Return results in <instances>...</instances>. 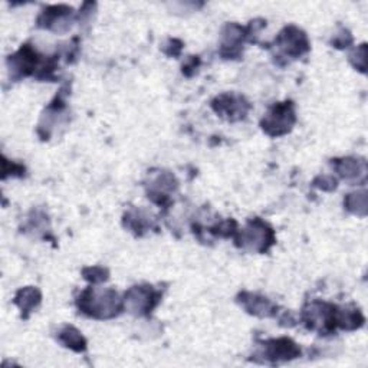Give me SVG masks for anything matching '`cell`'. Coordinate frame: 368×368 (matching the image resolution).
I'll list each match as a JSON object with an SVG mask.
<instances>
[{
    "label": "cell",
    "instance_id": "3",
    "mask_svg": "<svg viewBox=\"0 0 368 368\" xmlns=\"http://www.w3.org/2000/svg\"><path fill=\"white\" fill-rule=\"evenodd\" d=\"M276 43L282 48L285 54L291 57H300L308 50V41L305 33L293 26L287 28L279 35Z\"/></svg>",
    "mask_w": 368,
    "mask_h": 368
},
{
    "label": "cell",
    "instance_id": "8",
    "mask_svg": "<svg viewBox=\"0 0 368 368\" xmlns=\"http://www.w3.org/2000/svg\"><path fill=\"white\" fill-rule=\"evenodd\" d=\"M244 307L249 309V312L256 315H269L272 305L265 298H258L256 295H249V300H244Z\"/></svg>",
    "mask_w": 368,
    "mask_h": 368
},
{
    "label": "cell",
    "instance_id": "1",
    "mask_svg": "<svg viewBox=\"0 0 368 368\" xmlns=\"http://www.w3.org/2000/svg\"><path fill=\"white\" fill-rule=\"evenodd\" d=\"M79 308L95 318H110L117 315L121 309L118 295L114 291H105L104 293H97L93 289L85 291L81 296Z\"/></svg>",
    "mask_w": 368,
    "mask_h": 368
},
{
    "label": "cell",
    "instance_id": "2",
    "mask_svg": "<svg viewBox=\"0 0 368 368\" xmlns=\"http://www.w3.org/2000/svg\"><path fill=\"white\" fill-rule=\"evenodd\" d=\"M295 122L293 107L291 102L278 104L269 111V114L262 121V128L272 137L282 135L291 130Z\"/></svg>",
    "mask_w": 368,
    "mask_h": 368
},
{
    "label": "cell",
    "instance_id": "7",
    "mask_svg": "<svg viewBox=\"0 0 368 368\" xmlns=\"http://www.w3.org/2000/svg\"><path fill=\"white\" fill-rule=\"evenodd\" d=\"M59 338L66 347L75 349V351H82V349H85V340L74 327H65Z\"/></svg>",
    "mask_w": 368,
    "mask_h": 368
},
{
    "label": "cell",
    "instance_id": "4",
    "mask_svg": "<svg viewBox=\"0 0 368 368\" xmlns=\"http://www.w3.org/2000/svg\"><path fill=\"white\" fill-rule=\"evenodd\" d=\"M126 300H127L128 308L133 312L143 313L154 308V305L157 304V300H159V293L148 287L147 288L135 287L128 291Z\"/></svg>",
    "mask_w": 368,
    "mask_h": 368
},
{
    "label": "cell",
    "instance_id": "5",
    "mask_svg": "<svg viewBox=\"0 0 368 368\" xmlns=\"http://www.w3.org/2000/svg\"><path fill=\"white\" fill-rule=\"evenodd\" d=\"M300 349H298L296 344H293L291 340H278V341H271L268 347V356L269 358H282V360H291L295 358L296 356H300Z\"/></svg>",
    "mask_w": 368,
    "mask_h": 368
},
{
    "label": "cell",
    "instance_id": "6",
    "mask_svg": "<svg viewBox=\"0 0 368 368\" xmlns=\"http://www.w3.org/2000/svg\"><path fill=\"white\" fill-rule=\"evenodd\" d=\"M14 302L21 307V309L30 312V309H33L41 302V293L38 292V289H35V288L22 289L17 292Z\"/></svg>",
    "mask_w": 368,
    "mask_h": 368
}]
</instances>
